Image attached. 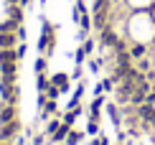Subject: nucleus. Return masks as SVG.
Returning <instances> with one entry per match:
<instances>
[{"instance_id": "nucleus-1", "label": "nucleus", "mask_w": 155, "mask_h": 145, "mask_svg": "<svg viewBox=\"0 0 155 145\" xmlns=\"http://www.w3.org/2000/svg\"><path fill=\"white\" fill-rule=\"evenodd\" d=\"M0 97H3V102L8 104H15L18 102V89H15V82H8V79H0Z\"/></svg>"}, {"instance_id": "nucleus-2", "label": "nucleus", "mask_w": 155, "mask_h": 145, "mask_svg": "<svg viewBox=\"0 0 155 145\" xmlns=\"http://www.w3.org/2000/svg\"><path fill=\"white\" fill-rule=\"evenodd\" d=\"M18 130H21V122H18V120H13V122H3V125H0V140H13Z\"/></svg>"}, {"instance_id": "nucleus-3", "label": "nucleus", "mask_w": 155, "mask_h": 145, "mask_svg": "<svg viewBox=\"0 0 155 145\" xmlns=\"http://www.w3.org/2000/svg\"><path fill=\"white\" fill-rule=\"evenodd\" d=\"M135 110H137V117H140V120H143L145 125H150L153 120H155V104H140V107H135Z\"/></svg>"}, {"instance_id": "nucleus-4", "label": "nucleus", "mask_w": 155, "mask_h": 145, "mask_svg": "<svg viewBox=\"0 0 155 145\" xmlns=\"http://www.w3.org/2000/svg\"><path fill=\"white\" fill-rule=\"evenodd\" d=\"M15 120V104H0V125L3 122H13Z\"/></svg>"}, {"instance_id": "nucleus-5", "label": "nucleus", "mask_w": 155, "mask_h": 145, "mask_svg": "<svg viewBox=\"0 0 155 145\" xmlns=\"http://www.w3.org/2000/svg\"><path fill=\"white\" fill-rule=\"evenodd\" d=\"M51 84H54V87H59L61 92H69L71 76H69V74H54V76H51Z\"/></svg>"}, {"instance_id": "nucleus-6", "label": "nucleus", "mask_w": 155, "mask_h": 145, "mask_svg": "<svg viewBox=\"0 0 155 145\" xmlns=\"http://www.w3.org/2000/svg\"><path fill=\"white\" fill-rule=\"evenodd\" d=\"M71 130H74L71 125H66V122H61V125H59V130H56V133L51 135V143H64V140H66V135L71 133Z\"/></svg>"}, {"instance_id": "nucleus-7", "label": "nucleus", "mask_w": 155, "mask_h": 145, "mask_svg": "<svg viewBox=\"0 0 155 145\" xmlns=\"http://www.w3.org/2000/svg\"><path fill=\"white\" fill-rule=\"evenodd\" d=\"M117 41H120L117 33H114L109 25H104V28H102V46H112V49H114V43H117Z\"/></svg>"}, {"instance_id": "nucleus-8", "label": "nucleus", "mask_w": 155, "mask_h": 145, "mask_svg": "<svg viewBox=\"0 0 155 145\" xmlns=\"http://www.w3.org/2000/svg\"><path fill=\"white\" fill-rule=\"evenodd\" d=\"M21 43L15 33H0V49H15Z\"/></svg>"}, {"instance_id": "nucleus-9", "label": "nucleus", "mask_w": 155, "mask_h": 145, "mask_svg": "<svg viewBox=\"0 0 155 145\" xmlns=\"http://www.w3.org/2000/svg\"><path fill=\"white\" fill-rule=\"evenodd\" d=\"M0 64H18L15 49H0Z\"/></svg>"}, {"instance_id": "nucleus-10", "label": "nucleus", "mask_w": 155, "mask_h": 145, "mask_svg": "<svg viewBox=\"0 0 155 145\" xmlns=\"http://www.w3.org/2000/svg\"><path fill=\"white\" fill-rule=\"evenodd\" d=\"M145 54H147V46H145V43H132V46H130V56L135 59V61L143 59Z\"/></svg>"}, {"instance_id": "nucleus-11", "label": "nucleus", "mask_w": 155, "mask_h": 145, "mask_svg": "<svg viewBox=\"0 0 155 145\" xmlns=\"http://www.w3.org/2000/svg\"><path fill=\"white\" fill-rule=\"evenodd\" d=\"M18 25H21L18 21L8 18V21H3V23H0V33H15V31H18Z\"/></svg>"}, {"instance_id": "nucleus-12", "label": "nucleus", "mask_w": 155, "mask_h": 145, "mask_svg": "<svg viewBox=\"0 0 155 145\" xmlns=\"http://www.w3.org/2000/svg\"><path fill=\"white\" fill-rule=\"evenodd\" d=\"M8 18L23 23V10H21V5H8Z\"/></svg>"}, {"instance_id": "nucleus-13", "label": "nucleus", "mask_w": 155, "mask_h": 145, "mask_svg": "<svg viewBox=\"0 0 155 145\" xmlns=\"http://www.w3.org/2000/svg\"><path fill=\"white\" fill-rule=\"evenodd\" d=\"M114 84H117V82H114L112 76L102 79V84H99V87H97V94H99V92H112V89H114Z\"/></svg>"}, {"instance_id": "nucleus-14", "label": "nucleus", "mask_w": 155, "mask_h": 145, "mask_svg": "<svg viewBox=\"0 0 155 145\" xmlns=\"http://www.w3.org/2000/svg\"><path fill=\"white\" fill-rule=\"evenodd\" d=\"M150 66H153V61H150V59H137V64H135V69H137V71H143V74H147V71H150Z\"/></svg>"}, {"instance_id": "nucleus-15", "label": "nucleus", "mask_w": 155, "mask_h": 145, "mask_svg": "<svg viewBox=\"0 0 155 145\" xmlns=\"http://www.w3.org/2000/svg\"><path fill=\"white\" fill-rule=\"evenodd\" d=\"M46 56H38L36 61H33V69H36V74H46Z\"/></svg>"}, {"instance_id": "nucleus-16", "label": "nucleus", "mask_w": 155, "mask_h": 145, "mask_svg": "<svg viewBox=\"0 0 155 145\" xmlns=\"http://www.w3.org/2000/svg\"><path fill=\"white\" fill-rule=\"evenodd\" d=\"M48 84H51V79H48L46 74H38V79H36V87H38V92H46V89H48Z\"/></svg>"}, {"instance_id": "nucleus-17", "label": "nucleus", "mask_w": 155, "mask_h": 145, "mask_svg": "<svg viewBox=\"0 0 155 145\" xmlns=\"http://www.w3.org/2000/svg\"><path fill=\"white\" fill-rule=\"evenodd\" d=\"M94 46H97V43H94V38H92V36H89L87 41H81V49H84V54H87V56H89V54H94Z\"/></svg>"}, {"instance_id": "nucleus-18", "label": "nucleus", "mask_w": 155, "mask_h": 145, "mask_svg": "<svg viewBox=\"0 0 155 145\" xmlns=\"http://www.w3.org/2000/svg\"><path fill=\"white\" fill-rule=\"evenodd\" d=\"M79 140H81V133H76V130H71V133L66 135V140H64V143H66V145H76Z\"/></svg>"}, {"instance_id": "nucleus-19", "label": "nucleus", "mask_w": 155, "mask_h": 145, "mask_svg": "<svg viewBox=\"0 0 155 145\" xmlns=\"http://www.w3.org/2000/svg\"><path fill=\"white\" fill-rule=\"evenodd\" d=\"M79 25H81V28L84 31H92V15H89V13H84V15H81V21H79Z\"/></svg>"}, {"instance_id": "nucleus-20", "label": "nucleus", "mask_w": 155, "mask_h": 145, "mask_svg": "<svg viewBox=\"0 0 155 145\" xmlns=\"http://www.w3.org/2000/svg\"><path fill=\"white\" fill-rule=\"evenodd\" d=\"M59 125H61V120H51V122L46 125V133H43V135H46V137H48V135H54L56 130H59Z\"/></svg>"}, {"instance_id": "nucleus-21", "label": "nucleus", "mask_w": 155, "mask_h": 145, "mask_svg": "<svg viewBox=\"0 0 155 145\" xmlns=\"http://www.w3.org/2000/svg\"><path fill=\"white\" fill-rule=\"evenodd\" d=\"M59 94H61V89L54 87V84H48V89H46V97H48V99H56Z\"/></svg>"}, {"instance_id": "nucleus-22", "label": "nucleus", "mask_w": 155, "mask_h": 145, "mask_svg": "<svg viewBox=\"0 0 155 145\" xmlns=\"http://www.w3.org/2000/svg\"><path fill=\"white\" fill-rule=\"evenodd\" d=\"M107 112H109V117L114 120V125L120 127V115H117V110H114V104H109V107H107Z\"/></svg>"}, {"instance_id": "nucleus-23", "label": "nucleus", "mask_w": 155, "mask_h": 145, "mask_svg": "<svg viewBox=\"0 0 155 145\" xmlns=\"http://www.w3.org/2000/svg\"><path fill=\"white\" fill-rule=\"evenodd\" d=\"M87 133H89V135H97V133H99V125H97V120H92V122L87 125Z\"/></svg>"}, {"instance_id": "nucleus-24", "label": "nucleus", "mask_w": 155, "mask_h": 145, "mask_svg": "<svg viewBox=\"0 0 155 145\" xmlns=\"http://www.w3.org/2000/svg\"><path fill=\"white\" fill-rule=\"evenodd\" d=\"M84 59H87L84 49H76V54H74V61H76V64H84Z\"/></svg>"}, {"instance_id": "nucleus-25", "label": "nucleus", "mask_w": 155, "mask_h": 145, "mask_svg": "<svg viewBox=\"0 0 155 145\" xmlns=\"http://www.w3.org/2000/svg\"><path fill=\"white\" fill-rule=\"evenodd\" d=\"M15 36H18V41H25V36H28V33H25V28H23V25H18V31H15Z\"/></svg>"}, {"instance_id": "nucleus-26", "label": "nucleus", "mask_w": 155, "mask_h": 145, "mask_svg": "<svg viewBox=\"0 0 155 145\" xmlns=\"http://www.w3.org/2000/svg\"><path fill=\"white\" fill-rule=\"evenodd\" d=\"M15 54H18V61H21V59L25 56V43H18L15 46Z\"/></svg>"}, {"instance_id": "nucleus-27", "label": "nucleus", "mask_w": 155, "mask_h": 145, "mask_svg": "<svg viewBox=\"0 0 155 145\" xmlns=\"http://www.w3.org/2000/svg\"><path fill=\"white\" fill-rule=\"evenodd\" d=\"M99 66H102V59H94V61H89V69H92V71H99Z\"/></svg>"}, {"instance_id": "nucleus-28", "label": "nucleus", "mask_w": 155, "mask_h": 145, "mask_svg": "<svg viewBox=\"0 0 155 145\" xmlns=\"http://www.w3.org/2000/svg\"><path fill=\"white\" fill-rule=\"evenodd\" d=\"M81 76V64H76V69H74V74H71V79H79Z\"/></svg>"}, {"instance_id": "nucleus-29", "label": "nucleus", "mask_w": 155, "mask_h": 145, "mask_svg": "<svg viewBox=\"0 0 155 145\" xmlns=\"http://www.w3.org/2000/svg\"><path fill=\"white\" fill-rule=\"evenodd\" d=\"M43 140H46V135H36L33 137V145H43Z\"/></svg>"}, {"instance_id": "nucleus-30", "label": "nucleus", "mask_w": 155, "mask_h": 145, "mask_svg": "<svg viewBox=\"0 0 155 145\" xmlns=\"http://www.w3.org/2000/svg\"><path fill=\"white\" fill-rule=\"evenodd\" d=\"M87 38H89V31L81 28V31H79V41H87Z\"/></svg>"}, {"instance_id": "nucleus-31", "label": "nucleus", "mask_w": 155, "mask_h": 145, "mask_svg": "<svg viewBox=\"0 0 155 145\" xmlns=\"http://www.w3.org/2000/svg\"><path fill=\"white\" fill-rule=\"evenodd\" d=\"M18 5H21V8H31V5H33V0H21Z\"/></svg>"}, {"instance_id": "nucleus-32", "label": "nucleus", "mask_w": 155, "mask_h": 145, "mask_svg": "<svg viewBox=\"0 0 155 145\" xmlns=\"http://www.w3.org/2000/svg\"><path fill=\"white\" fill-rule=\"evenodd\" d=\"M18 3H21V0H8V5H18Z\"/></svg>"}, {"instance_id": "nucleus-33", "label": "nucleus", "mask_w": 155, "mask_h": 145, "mask_svg": "<svg viewBox=\"0 0 155 145\" xmlns=\"http://www.w3.org/2000/svg\"><path fill=\"white\" fill-rule=\"evenodd\" d=\"M0 145H13V143L10 140H0Z\"/></svg>"}, {"instance_id": "nucleus-34", "label": "nucleus", "mask_w": 155, "mask_h": 145, "mask_svg": "<svg viewBox=\"0 0 155 145\" xmlns=\"http://www.w3.org/2000/svg\"><path fill=\"white\" fill-rule=\"evenodd\" d=\"M150 127H153V130H155V120H153V122H150Z\"/></svg>"}]
</instances>
